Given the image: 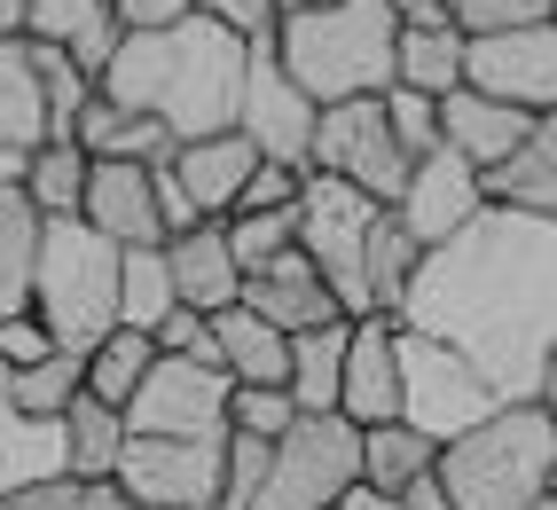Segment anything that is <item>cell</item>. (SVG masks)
Returning a JSON list of instances; mask_svg holds the SVG:
<instances>
[{"instance_id":"cell-40","label":"cell","mask_w":557,"mask_h":510,"mask_svg":"<svg viewBox=\"0 0 557 510\" xmlns=\"http://www.w3.org/2000/svg\"><path fill=\"white\" fill-rule=\"evenodd\" d=\"M102 9H110V0H32V9H24V40L32 48H71Z\"/></svg>"},{"instance_id":"cell-42","label":"cell","mask_w":557,"mask_h":510,"mask_svg":"<svg viewBox=\"0 0 557 510\" xmlns=\"http://www.w3.org/2000/svg\"><path fill=\"white\" fill-rule=\"evenodd\" d=\"M158 353H189V361H220V346H212V314H197V307H173L165 322H158Z\"/></svg>"},{"instance_id":"cell-23","label":"cell","mask_w":557,"mask_h":510,"mask_svg":"<svg viewBox=\"0 0 557 510\" xmlns=\"http://www.w3.org/2000/svg\"><path fill=\"white\" fill-rule=\"evenodd\" d=\"M63 424H32L9 393V361H0V502L32 480H63Z\"/></svg>"},{"instance_id":"cell-4","label":"cell","mask_w":557,"mask_h":510,"mask_svg":"<svg viewBox=\"0 0 557 510\" xmlns=\"http://www.w3.org/2000/svg\"><path fill=\"white\" fill-rule=\"evenodd\" d=\"M432 487L448 510H534L557 487V416L549 400H503L487 424L440 448Z\"/></svg>"},{"instance_id":"cell-43","label":"cell","mask_w":557,"mask_h":510,"mask_svg":"<svg viewBox=\"0 0 557 510\" xmlns=\"http://www.w3.org/2000/svg\"><path fill=\"white\" fill-rule=\"evenodd\" d=\"M299 189H307V173H290V165H259L236 212H275V204H299ZM236 212H228V221H236Z\"/></svg>"},{"instance_id":"cell-20","label":"cell","mask_w":557,"mask_h":510,"mask_svg":"<svg viewBox=\"0 0 557 510\" xmlns=\"http://www.w3.org/2000/svg\"><path fill=\"white\" fill-rule=\"evenodd\" d=\"M259 165H268V158H259L251 134H212V141H181V150H173V181L189 189V204L205 212V221H228Z\"/></svg>"},{"instance_id":"cell-8","label":"cell","mask_w":557,"mask_h":510,"mask_svg":"<svg viewBox=\"0 0 557 510\" xmlns=\"http://www.w3.org/2000/svg\"><path fill=\"white\" fill-rule=\"evenodd\" d=\"M495 409H503L495 385L479 377L456 346H440V338H424V331L400 322V424H417L424 440L448 448L471 424H487Z\"/></svg>"},{"instance_id":"cell-55","label":"cell","mask_w":557,"mask_h":510,"mask_svg":"<svg viewBox=\"0 0 557 510\" xmlns=\"http://www.w3.org/2000/svg\"><path fill=\"white\" fill-rule=\"evenodd\" d=\"M549 24H557V16H549Z\"/></svg>"},{"instance_id":"cell-28","label":"cell","mask_w":557,"mask_h":510,"mask_svg":"<svg viewBox=\"0 0 557 510\" xmlns=\"http://www.w3.org/2000/svg\"><path fill=\"white\" fill-rule=\"evenodd\" d=\"M487 197H495V204H518V212H534V221H557V111L534 119L527 150H518L503 173H487Z\"/></svg>"},{"instance_id":"cell-11","label":"cell","mask_w":557,"mask_h":510,"mask_svg":"<svg viewBox=\"0 0 557 510\" xmlns=\"http://www.w3.org/2000/svg\"><path fill=\"white\" fill-rule=\"evenodd\" d=\"M408 165H417V158L400 150V134H393V119H385V95L322 111V126H314V173L354 181V189L377 197V204H400Z\"/></svg>"},{"instance_id":"cell-2","label":"cell","mask_w":557,"mask_h":510,"mask_svg":"<svg viewBox=\"0 0 557 510\" xmlns=\"http://www.w3.org/2000/svg\"><path fill=\"white\" fill-rule=\"evenodd\" d=\"M244 71H251V40L197 9L165 32H126L119 63L102 71V95L165 119L173 141H212V134H236Z\"/></svg>"},{"instance_id":"cell-12","label":"cell","mask_w":557,"mask_h":510,"mask_svg":"<svg viewBox=\"0 0 557 510\" xmlns=\"http://www.w3.org/2000/svg\"><path fill=\"white\" fill-rule=\"evenodd\" d=\"M314 126H322V102L275 63V40H251V71H244V111H236V134L259 141L268 165H290V173H314Z\"/></svg>"},{"instance_id":"cell-53","label":"cell","mask_w":557,"mask_h":510,"mask_svg":"<svg viewBox=\"0 0 557 510\" xmlns=\"http://www.w3.org/2000/svg\"><path fill=\"white\" fill-rule=\"evenodd\" d=\"M534 510H557V487H549V495H542V502H534Z\"/></svg>"},{"instance_id":"cell-34","label":"cell","mask_w":557,"mask_h":510,"mask_svg":"<svg viewBox=\"0 0 557 510\" xmlns=\"http://www.w3.org/2000/svg\"><path fill=\"white\" fill-rule=\"evenodd\" d=\"M417 268H424V244L400 228V212H385L377 236H369V314H400Z\"/></svg>"},{"instance_id":"cell-3","label":"cell","mask_w":557,"mask_h":510,"mask_svg":"<svg viewBox=\"0 0 557 510\" xmlns=\"http://www.w3.org/2000/svg\"><path fill=\"white\" fill-rule=\"evenodd\" d=\"M275 63L322 111L393 95V79H400V0H330V9L275 16Z\"/></svg>"},{"instance_id":"cell-15","label":"cell","mask_w":557,"mask_h":510,"mask_svg":"<svg viewBox=\"0 0 557 510\" xmlns=\"http://www.w3.org/2000/svg\"><path fill=\"white\" fill-rule=\"evenodd\" d=\"M338 416H354L361 432L369 424H400V314H354Z\"/></svg>"},{"instance_id":"cell-17","label":"cell","mask_w":557,"mask_h":510,"mask_svg":"<svg viewBox=\"0 0 557 510\" xmlns=\"http://www.w3.org/2000/svg\"><path fill=\"white\" fill-rule=\"evenodd\" d=\"M244 307H251L259 322H275L283 338H299V331H330V322H354V314L338 307V290L322 283V268L307 260V251H283L275 268H259V275L244 283Z\"/></svg>"},{"instance_id":"cell-26","label":"cell","mask_w":557,"mask_h":510,"mask_svg":"<svg viewBox=\"0 0 557 510\" xmlns=\"http://www.w3.org/2000/svg\"><path fill=\"white\" fill-rule=\"evenodd\" d=\"M212 346H220V370L236 385H290V338L275 322H259L251 307L212 314Z\"/></svg>"},{"instance_id":"cell-16","label":"cell","mask_w":557,"mask_h":510,"mask_svg":"<svg viewBox=\"0 0 557 510\" xmlns=\"http://www.w3.org/2000/svg\"><path fill=\"white\" fill-rule=\"evenodd\" d=\"M79 221H87V228H102L119 251H150V244H165V212H158V165H119V158H95Z\"/></svg>"},{"instance_id":"cell-48","label":"cell","mask_w":557,"mask_h":510,"mask_svg":"<svg viewBox=\"0 0 557 510\" xmlns=\"http://www.w3.org/2000/svg\"><path fill=\"white\" fill-rule=\"evenodd\" d=\"M24 173H32V150H0V189H24Z\"/></svg>"},{"instance_id":"cell-10","label":"cell","mask_w":557,"mask_h":510,"mask_svg":"<svg viewBox=\"0 0 557 510\" xmlns=\"http://www.w3.org/2000/svg\"><path fill=\"white\" fill-rule=\"evenodd\" d=\"M110 480L126 487L134 510H220L228 440H150V432H126V456Z\"/></svg>"},{"instance_id":"cell-38","label":"cell","mask_w":557,"mask_h":510,"mask_svg":"<svg viewBox=\"0 0 557 510\" xmlns=\"http://www.w3.org/2000/svg\"><path fill=\"white\" fill-rule=\"evenodd\" d=\"M307 409L290 400V385H236L228 393V432H251V440H283Z\"/></svg>"},{"instance_id":"cell-14","label":"cell","mask_w":557,"mask_h":510,"mask_svg":"<svg viewBox=\"0 0 557 510\" xmlns=\"http://www.w3.org/2000/svg\"><path fill=\"white\" fill-rule=\"evenodd\" d=\"M463 87L503 95V102H518V111L549 119L557 111V24H518V32H487V40H471Z\"/></svg>"},{"instance_id":"cell-29","label":"cell","mask_w":557,"mask_h":510,"mask_svg":"<svg viewBox=\"0 0 557 510\" xmlns=\"http://www.w3.org/2000/svg\"><path fill=\"white\" fill-rule=\"evenodd\" d=\"M126 456V409H110V400L79 393L63 409V463H71V480H110Z\"/></svg>"},{"instance_id":"cell-36","label":"cell","mask_w":557,"mask_h":510,"mask_svg":"<svg viewBox=\"0 0 557 510\" xmlns=\"http://www.w3.org/2000/svg\"><path fill=\"white\" fill-rule=\"evenodd\" d=\"M228 244H236V260H244V283H251L259 268H275L283 251H299V204L236 212V221H228Z\"/></svg>"},{"instance_id":"cell-1","label":"cell","mask_w":557,"mask_h":510,"mask_svg":"<svg viewBox=\"0 0 557 510\" xmlns=\"http://www.w3.org/2000/svg\"><path fill=\"white\" fill-rule=\"evenodd\" d=\"M400 322L456 346L495 400H542L557 353V221L487 204L463 236L424 251Z\"/></svg>"},{"instance_id":"cell-25","label":"cell","mask_w":557,"mask_h":510,"mask_svg":"<svg viewBox=\"0 0 557 510\" xmlns=\"http://www.w3.org/2000/svg\"><path fill=\"white\" fill-rule=\"evenodd\" d=\"M432 471H440V440H424L417 424H369L361 432V487L408 502L417 487H432Z\"/></svg>"},{"instance_id":"cell-13","label":"cell","mask_w":557,"mask_h":510,"mask_svg":"<svg viewBox=\"0 0 557 510\" xmlns=\"http://www.w3.org/2000/svg\"><path fill=\"white\" fill-rule=\"evenodd\" d=\"M487 204H495V197H487V173H479L463 150H448V141H440L432 158L408 165V189H400V204H393V212H400V228L432 251V244L463 236Z\"/></svg>"},{"instance_id":"cell-21","label":"cell","mask_w":557,"mask_h":510,"mask_svg":"<svg viewBox=\"0 0 557 510\" xmlns=\"http://www.w3.org/2000/svg\"><path fill=\"white\" fill-rule=\"evenodd\" d=\"M165 268H173L181 307H197V314L244 307V260H236V244H228V221H205L189 236H173L165 244Z\"/></svg>"},{"instance_id":"cell-32","label":"cell","mask_w":557,"mask_h":510,"mask_svg":"<svg viewBox=\"0 0 557 510\" xmlns=\"http://www.w3.org/2000/svg\"><path fill=\"white\" fill-rule=\"evenodd\" d=\"M150 370H158V338H150V331H134V322H119V331H110V338L87 353V393L110 400V409H126Z\"/></svg>"},{"instance_id":"cell-19","label":"cell","mask_w":557,"mask_h":510,"mask_svg":"<svg viewBox=\"0 0 557 510\" xmlns=\"http://www.w3.org/2000/svg\"><path fill=\"white\" fill-rule=\"evenodd\" d=\"M440 134H448V150H463L479 173H503L518 150H527L534 134V111H518L503 95H479V87H456L440 102Z\"/></svg>"},{"instance_id":"cell-22","label":"cell","mask_w":557,"mask_h":510,"mask_svg":"<svg viewBox=\"0 0 557 510\" xmlns=\"http://www.w3.org/2000/svg\"><path fill=\"white\" fill-rule=\"evenodd\" d=\"M79 150L87 158H119V165H173V126L165 119H150V111H126V102H110L102 87H95V102H87V119H79Z\"/></svg>"},{"instance_id":"cell-18","label":"cell","mask_w":557,"mask_h":510,"mask_svg":"<svg viewBox=\"0 0 557 510\" xmlns=\"http://www.w3.org/2000/svg\"><path fill=\"white\" fill-rule=\"evenodd\" d=\"M463 63H471L463 24L440 9V0H408L400 9V79L393 87H417L432 102H448L463 87Z\"/></svg>"},{"instance_id":"cell-6","label":"cell","mask_w":557,"mask_h":510,"mask_svg":"<svg viewBox=\"0 0 557 510\" xmlns=\"http://www.w3.org/2000/svg\"><path fill=\"white\" fill-rule=\"evenodd\" d=\"M385 212L393 204L361 197L354 181H330V173H307L299 189V251L322 268L346 314H369V236H377Z\"/></svg>"},{"instance_id":"cell-45","label":"cell","mask_w":557,"mask_h":510,"mask_svg":"<svg viewBox=\"0 0 557 510\" xmlns=\"http://www.w3.org/2000/svg\"><path fill=\"white\" fill-rule=\"evenodd\" d=\"M197 9L220 16V24H236L244 40H275V16H283L275 0H197Z\"/></svg>"},{"instance_id":"cell-44","label":"cell","mask_w":557,"mask_h":510,"mask_svg":"<svg viewBox=\"0 0 557 510\" xmlns=\"http://www.w3.org/2000/svg\"><path fill=\"white\" fill-rule=\"evenodd\" d=\"M40 353H55V338L40 331V314H16V322H0V361H9V377L32 370Z\"/></svg>"},{"instance_id":"cell-30","label":"cell","mask_w":557,"mask_h":510,"mask_svg":"<svg viewBox=\"0 0 557 510\" xmlns=\"http://www.w3.org/2000/svg\"><path fill=\"white\" fill-rule=\"evenodd\" d=\"M346 338H354V322H330V331H299V338H290V400H299L307 416H330V409H338Z\"/></svg>"},{"instance_id":"cell-39","label":"cell","mask_w":557,"mask_h":510,"mask_svg":"<svg viewBox=\"0 0 557 510\" xmlns=\"http://www.w3.org/2000/svg\"><path fill=\"white\" fill-rule=\"evenodd\" d=\"M456 24H463V40H487V32H518V24H549L557 16V0H440Z\"/></svg>"},{"instance_id":"cell-9","label":"cell","mask_w":557,"mask_h":510,"mask_svg":"<svg viewBox=\"0 0 557 510\" xmlns=\"http://www.w3.org/2000/svg\"><path fill=\"white\" fill-rule=\"evenodd\" d=\"M228 393H236V377L220 361L158 353V370L126 400V432H150V440H228Z\"/></svg>"},{"instance_id":"cell-31","label":"cell","mask_w":557,"mask_h":510,"mask_svg":"<svg viewBox=\"0 0 557 510\" xmlns=\"http://www.w3.org/2000/svg\"><path fill=\"white\" fill-rule=\"evenodd\" d=\"M87 173H95V158L79 141H40V150H32V173H24V197L40 204V221H79Z\"/></svg>"},{"instance_id":"cell-35","label":"cell","mask_w":557,"mask_h":510,"mask_svg":"<svg viewBox=\"0 0 557 510\" xmlns=\"http://www.w3.org/2000/svg\"><path fill=\"white\" fill-rule=\"evenodd\" d=\"M181 307L173 290V268H165V244L150 251H126V283H119V322H134V331H158V322Z\"/></svg>"},{"instance_id":"cell-5","label":"cell","mask_w":557,"mask_h":510,"mask_svg":"<svg viewBox=\"0 0 557 510\" xmlns=\"http://www.w3.org/2000/svg\"><path fill=\"white\" fill-rule=\"evenodd\" d=\"M119 283L126 251L87 221H48L40 236V275H32V314L63 353H95L119 331Z\"/></svg>"},{"instance_id":"cell-41","label":"cell","mask_w":557,"mask_h":510,"mask_svg":"<svg viewBox=\"0 0 557 510\" xmlns=\"http://www.w3.org/2000/svg\"><path fill=\"white\" fill-rule=\"evenodd\" d=\"M385 119H393V134H400L408 158H432L440 141H448V134H440V102L417 95V87H393V95H385Z\"/></svg>"},{"instance_id":"cell-47","label":"cell","mask_w":557,"mask_h":510,"mask_svg":"<svg viewBox=\"0 0 557 510\" xmlns=\"http://www.w3.org/2000/svg\"><path fill=\"white\" fill-rule=\"evenodd\" d=\"M330 510H408V502H400V495H377V487H346Z\"/></svg>"},{"instance_id":"cell-37","label":"cell","mask_w":557,"mask_h":510,"mask_svg":"<svg viewBox=\"0 0 557 510\" xmlns=\"http://www.w3.org/2000/svg\"><path fill=\"white\" fill-rule=\"evenodd\" d=\"M0 510H134V502H126L119 480H71V471H63V480H32V487H16Z\"/></svg>"},{"instance_id":"cell-50","label":"cell","mask_w":557,"mask_h":510,"mask_svg":"<svg viewBox=\"0 0 557 510\" xmlns=\"http://www.w3.org/2000/svg\"><path fill=\"white\" fill-rule=\"evenodd\" d=\"M408 510H448V495H440V487H417V495H408Z\"/></svg>"},{"instance_id":"cell-52","label":"cell","mask_w":557,"mask_h":510,"mask_svg":"<svg viewBox=\"0 0 557 510\" xmlns=\"http://www.w3.org/2000/svg\"><path fill=\"white\" fill-rule=\"evenodd\" d=\"M275 9H283V16H290V9H330V0H275Z\"/></svg>"},{"instance_id":"cell-24","label":"cell","mask_w":557,"mask_h":510,"mask_svg":"<svg viewBox=\"0 0 557 510\" xmlns=\"http://www.w3.org/2000/svg\"><path fill=\"white\" fill-rule=\"evenodd\" d=\"M48 141V71L32 40H0V150Z\"/></svg>"},{"instance_id":"cell-46","label":"cell","mask_w":557,"mask_h":510,"mask_svg":"<svg viewBox=\"0 0 557 510\" xmlns=\"http://www.w3.org/2000/svg\"><path fill=\"white\" fill-rule=\"evenodd\" d=\"M110 9H119L126 32H165L181 16H197V0H110Z\"/></svg>"},{"instance_id":"cell-7","label":"cell","mask_w":557,"mask_h":510,"mask_svg":"<svg viewBox=\"0 0 557 510\" xmlns=\"http://www.w3.org/2000/svg\"><path fill=\"white\" fill-rule=\"evenodd\" d=\"M346 487H361V424L354 416H299L268 456L251 510H330Z\"/></svg>"},{"instance_id":"cell-54","label":"cell","mask_w":557,"mask_h":510,"mask_svg":"<svg viewBox=\"0 0 557 510\" xmlns=\"http://www.w3.org/2000/svg\"><path fill=\"white\" fill-rule=\"evenodd\" d=\"M400 9H408V0H400Z\"/></svg>"},{"instance_id":"cell-49","label":"cell","mask_w":557,"mask_h":510,"mask_svg":"<svg viewBox=\"0 0 557 510\" xmlns=\"http://www.w3.org/2000/svg\"><path fill=\"white\" fill-rule=\"evenodd\" d=\"M24 9L32 0H0V40H24Z\"/></svg>"},{"instance_id":"cell-33","label":"cell","mask_w":557,"mask_h":510,"mask_svg":"<svg viewBox=\"0 0 557 510\" xmlns=\"http://www.w3.org/2000/svg\"><path fill=\"white\" fill-rule=\"evenodd\" d=\"M9 393H16V409L32 416V424H63V409L87 393V353H40L32 370H16L9 377Z\"/></svg>"},{"instance_id":"cell-51","label":"cell","mask_w":557,"mask_h":510,"mask_svg":"<svg viewBox=\"0 0 557 510\" xmlns=\"http://www.w3.org/2000/svg\"><path fill=\"white\" fill-rule=\"evenodd\" d=\"M542 400H549V416H557V353H549V377H542Z\"/></svg>"},{"instance_id":"cell-27","label":"cell","mask_w":557,"mask_h":510,"mask_svg":"<svg viewBox=\"0 0 557 510\" xmlns=\"http://www.w3.org/2000/svg\"><path fill=\"white\" fill-rule=\"evenodd\" d=\"M40 204H32L24 189H0V322L32 314V275H40Z\"/></svg>"}]
</instances>
